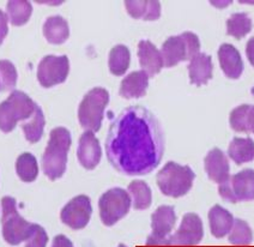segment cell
Listing matches in <instances>:
<instances>
[{
  "label": "cell",
  "mask_w": 254,
  "mask_h": 247,
  "mask_svg": "<svg viewBox=\"0 0 254 247\" xmlns=\"http://www.w3.org/2000/svg\"><path fill=\"white\" fill-rule=\"evenodd\" d=\"M106 154L119 173L129 177L151 173L164 154V136L157 118L141 106L121 111L109 126Z\"/></svg>",
  "instance_id": "1"
},
{
  "label": "cell",
  "mask_w": 254,
  "mask_h": 247,
  "mask_svg": "<svg viewBox=\"0 0 254 247\" xmlns=\"http://www.w3.org/2000/svg\"><path fill=\"white\" fill-rule=\"evenodd\" d=\"M71 142V133L67 128L56 127L51 131L50 140L42 155L43 173L51 180L59 179L66 172Z\"/></svg>",
  "instance_id": "2"
},
{
  "label": "cell",
  "mask_w": 254,
  "mask_h": 247,
  "mask_svg": "<svg viewBox=\"0 0 254 247\" xmlns=\"http://www.w3.org/2000/svg\"><path fill=\"white\" fill-rule=\"evenodd\" d=\"M1 210V233L4 240L12 246L28 241L35 231L36 223L28 222L18 214L16 199L8 196L2 197Z\"/></svg>",
  "instance_id": "3"
},
{
  "label": "cell",
  "mask_w": 254,
  "mask_h": 247,
  "mask_svg": "<svg viewBox=\"0 0 254 247\" xmlns=\"http://www.w3.org/2000/svg\"><path fill=\"white\" fill-rule=\"evenodd\" d=\"M195 174L190 166H181L169 161L156 175V182L164 196L179 198L190 192Z\"/></svg>",
  "instance_id": "4"
},
{
  "label": "cell",
  "mask_w": 254,
  "mask_h": 247,
  "mask_svg": "<svg viewBox=\"0 0 254 247\" xmlns=\"http://www.w3.org/2000/svg\"><path fill=\"white\" fill-rule=\"evenodd\" d=\"M36 103L21 90H13L5 101L0 103V130L12 132L17 123L30 119L36 109Z\"/></svg>",
  "instance_id": "5"
},
{
  "label": "cell",
  "mask_w": 254,
  "mask_h": 247,
  "mask_svg": "<svg viewBox=\"0 0 254 247\" xmlns=\"http://www.w3.org/2000/svg\"><path fill=\"white\" fill-rule=\"evenodd\" d=\"M109 102V93L105 88H94L85 94L78 108V120L86 131L97 132L102 126L103 113Z\"/></svg>",
  "instance_id": "6"
},
{
  "label": "cell",
  "mask_w": 254,
  "mask_h": 247,
  "mask_svg": "<svg viewBox=\"0 0 254 247\" xmlns=\"http://www.w3.org/2000/svg\"><path fill=\"white\" fill-rule=\"evenodd\" d=\"M200 53V41L194 33L185 31L181 35L170 36L162 46L164 67H173L179 62L192 60Z\"/></svg>",
  "instance_id": "7"
},
{
  "label": "cell",
  "mask_w": 254,
  "mask_h": 247,
  "mask_svg": "<svg viewBox=\"0 0 254 247\" xmlns=\"http://www.w3.org/2000/svg\"><path fill=\"white\" fill-rule=\"evenodd\" d=\"M132 199L125 189L114 187L102 194L99 200L100 217L107 227L114 226L128 214Z\"/></svg>",
  "instance_id": "8"
},
{
  "label": "cell",
  "mask_w": 254,
  "mask_h": 247,
  "mask_svg": "<svg viewBox=\"0 0 254 247\" xmlns=\"http://www.w3.org/2000/svg\"><path fill=\"white\" fill-rule=\"evenodd\" d=\"M218 192L229 203L254 200V171L247 168L232 175L219 185Z\"/></svg>",
  "instance_id": "9"
},
{
  "label": "cell",
  "mask_w": 254,
  "mask_h": 247,
  "mask_svg": "<svg viewBox=\"0 0 254 247\" xmlns=\"http://www.w3.org/2000/svg\"><path fill=\"white\" fill-rule=\"evenodd\" d=\"M204 237L201 218L194 212L184 215L180 228L172 237L167 238V247H192L200 244Z\"/></svg>",
  "instance_id": "10"
},
{
  "label": "cell",
  "mask_w": 254,
  "mask_h": 247,
  "mask_svg": "<svg viewBox=\"0 0 254 247\" xmlns=\"http://www.w3.org/2000/svg\"><path fill=\"white\" fill-rule=\"evenodd\" d=\"M70 72V60L66 56H46L37 67V79L43 88L62 84Z\"/></svg>",
  "instance_id": "11"
},
{
  "label": "cell",
  "mask_w": 254,
  "mask_h": 247,
  "mask_svg": "<svg viewBox=\"0 0 254 247\" xmlns=\"http://www.w3.org/2000/svg\"><path fill=\"white\" fill-rule=\"evenodd\" d=\"M91 214L92 206L90 198L85 194H79V196L72 198L70 202L64 206L60 212V218H62L64 225L70 227L74 231H79L88 226Z\"/></svg>",
  "instance_id": "12"
},
{
  "label": "cell",
  "mask_w": 254,
  "mask_h": 247,
  "mask_svg": "<svg viewBox=\"0 0 254 247\" xmlns=\"http://www.w3.org/2000/svg\"><path fill=\"white\" fill-rule=\"evenodd\" d=\"M77 157L80 165L88 171L97 167L102 157V149L94 132L85 131L80 136L78 142Z\"/></svg>",
  "instance_id": "13"
},
{
  "label": "cell",
  "mask_w": 254,
  "mask_h": 247,
  "mask_svg": "<svg viewBox=\"0 0 254 247\" xmlns=\"http://www.w3.org/2000/svg\"><path fill=\"white\" fill-rule=\"evenodd\" d=\"M204 167L209 179L213 183L221 185L229 179V161H228L226 154L219 148H213L212 150L209 151L204 160Z\"/></svg>",
  "instance_id": "14"
},
{
  "label": "cell",
  "mask_w": 254,
  "mask_h": 247,
  "mask_svg": "<svg viewBox=\"0 0 254 247\" xmlns=\"http://www.w3.org/2000/svg\"><path fill=\"white\" fill-rule=\"evenodd\" d=\"M138 58L141 71L148 74V77H154L164 66L162 54L149 40H143L138 44Z\"/></svg>",
  "instance_id": "15"
},
{
  "label": "cell",
  "mask_w": 254,
  "mask_h": 247,
  "mask_svg": "<svg viewBox=\"0 0 254 247\" xmlns=\"http://www.w3.org/2000/svg\"><path fill=\"white\" fill-rule=\"evenodd\" d=\"M218 60L222 71L230 79H238L244 72V62L240 52L233 45L223 44L218 50Z\"/></svg>",
  "instance_id": "16"
},
{
  "label": "cell",
  "mask_w": 254,
  "mask_h": 247,
  "mask_svg": "<svg viewBox=\"0 0 254 247\" xmlns=\"http://www.w3.org/2000/svg\"><path fill=\"white\" fill-rule=\"evenodd\" d=\"M149 87V77L144 71H133L127 74L120 84L119 94L124 99H139L145 96Z\"/></svg>",
  "instance_id": "17"
},
{
  "label": "cell",
  "mask_w": 254,
  "mask_h": 247,
  "mask_svg": "<svg viewBox=\"0 0 254 247\" xmlns=\"http://www.w3.org/2000/svg\"><path fill=\"white\" fill-rule=\"evenodd\" d=\"M177 223V215L173 206L161 205L151 215L152 235L157 238H167Z\"/></svg>",
  "instance_id": "18"
},
{
  "label": "cell",
  "mask_w": 254,
  "mask_h": 247,
  "mask_svg": "<svg viewBox=\"0 0 254 247\" xmlns=\"http://www.w3.org/2000/svg\"><path fill=\"white\" fill-rule=\"evenodd\" d=\"M212 60L211 57L205 53H199L190 60L189 65L190 84L197 87L206 84L212 78Z\"/></svg>",
  "instance_id": "19"
},
{
  "label": "cell",
  "mask_w": 254,
  "mask_h": 247,
  "mask_svg": "<svg viewBox=\"0 0 254 247\" xmlns=\"http://www.w3.org/2000/svg\"><path fill=\"white\" fill-rule=\"evenodd\" d=\"M234 216L229 211L216 204L209 211V223L211 234L215 238H223L232 231Z\"/></svg>",
  "instance_id": "20"
},
{
  "label": "cell",
  "mask_w": 254,
  "mask_h": 247,
  "mask_svg": "<svg viewBox=\"0 0 254 247\" xmlns=\"http://www.w3.org/2000/svg\"><path fill=\"white\" fill-rule=\"evenodd\" d=\"M125 6L129 16L134 19H144V21H157L161 16V4L156 0H140L133 1L127 0Z\"/></svg>",
  "instance_id": "21"
},
{
  "label": "cell",
  "mask_w": 254,
  "mask_h": 247,
  "mask_svg": "<svg viewBox=\"0 0 254 247\" xmlns=\"http://www.w3.org/2000/svg\"><path fill=\"white\" fill-rule=\"evenodd\" d=\"M43 35L52 45H62L70 36L68 23L62 16H52L43 24Z\"/></svg>",
  "instance_id": "22"
},
{
  "label": "cell",
  "mask_w": 254,
  "mask_h": 247,
  "mask_svg": "<svg viewBox=\"0 0 254 247\" xmlns=\"http://www.w3.org/2000/svg\"><path fill=\"white\" fill-rule=\"evenodd\" d=\"M228 155L236 165L251 162L254 159V142L252 138L235 137L228 148Z\"/></svg>",
  "instance_id": "23"
},
{
  "label": "cell",
  "mask_w": 254,
  "mask_h": 247,
  "mask_svg": "<svg viewBox=\"0 0 254 247\" xmlns=\"http://www.w3.org/2000/svg\"><path fill=\"white\" fill-rule=\"evenodd\" d=\"M129 62H131V53L126 46L117 45L109 52V71L114 76L125 74L129 67Z\"/></svg>",
  "instance_id": "24"
},
{
  "label": "cell",
  "mask_w": 254,
  "mask_h": 247,
  "mask_svg": "<svg viewBox=\"0 0 254 247\" xmlns=\"http://www.w3.org/2000/svg\"><path fill=\"white\" fill-rule=\"evenodd\" d=\"M6 11L11 24L21 27L30 19L33 13V5L28 0H11L7 1Z\"/></svg>",
  "instance_id": "25"
},
{
  "label": "cell",
  "mask_w": 254,
  "mask_h": 247,
  "mask_svg": "<svg viewBox=\"0 0 254 247\" xmlns=\"http://www.w3.org/2000/svg\"><path fill=\"white\" fill-rule=\"evenodd\" d=\"M128 192L131 199H133V208L135 210H145L151 205L152 193L151 188L143 180H133L128 185Z\"/></svg>",
  "instance_id": "26"
},
{
  "label": "cell",
  "mask_w": 254,
  "mask_h": 247,
  "mask_svg": "<svg viewBox=\"0 0 254 247\" xmlns=\"http://www.w3.org/2000/svg\"><path fill=\"white\" fill-rule=\"evenodd\" d=\"M16 173L24 183L35 182L39 175V165L36 157L30 153H23L16 161Z\"/></svg>",
  "instance_id": "27"
},
{
  "label": "cell",
  "mask_w": 254,
  "mask_h": 247,
  "mask_svg": "<svg viewBox=\"0 0 254 247\" xmlns=\"http://www.w3.org/2000/svg\"><path fill=\"white\" fill-rule=\"evenodd\" d=\"M45 124H46L45 114H43L41 107H40V106H36L35 112H34L33 117L30 118V120L22 125L25 139H27L29 143H31V144L40 142V139H41L43 136Z\"/></svg>",
  "instance_id": "28"
},
{
  "label": "cell",
  "mask_w": 254,
  "mask_h": 247,
  "mask_svg": "<svg viewBox=\"0 0 254 247\" xmlns=\"http://www.w3.org/2000/svg\"><path fill=\"white\" fill-rule=\"evenodd\" d=\"M252 30V19L247 13L239 12L234 13L227 21V34L235 37L236 40H241Z\"/></svg>",
  "instance_id": "29"
},
{
  "label": "cell",
  "mask_w": 254,
  "mask_h": 247,
  "mask_svg": "<svg viewBox=\"0 0 254 247\" xmlns=\"http://www.w3.org/2000/svg\"><path fill=\"white\" fill-rule=\"evenodd\" d=\"M253 232L247 222L235 218L229 235V243L236 246H247L252 243Z\"/></svg>",
  "instance_id": "30"
},
{
  "label": "cell",
  "mask_w": 254,
  "mask_h": 247,
  "mask_svg": "<svg viewBox=\"0 0 254 247\" xmlns=\"http://www.w3.org/2000/svg\"><path fill=\"white\" fill-rule=\"evenodd\" d=\"M251 106L250 105H242L233 109L232 113L229 117V123L230 127L236 132H245V133H250L248 131V125H247V117H248V111H250Z\"/></svg>",
  "instance_id": "31"
},
{
  "label": "cell",
  "mask_w": 254,
  "mask_h": 247,
  "mask_svg": "<svg viewBox=\"0 0 254 247\" xmlns=\"http://www.w3.org/2000/svg\"><path fill=\"white\" fill-rule=\"evenodd\" d=\"M0 76H1V90L6 91L11 90L16 87L17 78V70L14 65L8 60H0Z\"/></svg>",
  "instance_id": "32"
},
{
  "label": "cell",
  "mask_w": 254,
  "mask_h": 247,
  "mask_svg": "<svg viewBox=\"0 0 254 247\" xmlns=\"http://www.w3.org/2000/svg\"><path fill=\"white\" fill-rule=\"evenodd\" d=\"M48 243V235L42 226L36 225L33 235L29 238L25 247H46Z\"/></svg>",
  "instance_id": "33"
},
{
  "label": "cell",
  "mask_w": 254,
  "mask_h": 247,
  "mask_svg": "<svg viewBox=\"0 0 254 247\" xmlns=\"http://www.w3.org/2000/svg\"><path fill=\"white\" fill-rule=\"evenodd\" d=\"M7 15L0 10V46L4 42L5 37L8 34V27H7Z\"/></svg>",
  "instance_id": "34"
},
{
  "label": "cell",
  "mask_w": 254,
  "mask_h": 247,
  "mask_svg": "<svg viewBox=\"0 0 254 247\" xmlns=\"http://www.w3.org/2000/svg\"><path fill=\"white\" fill-rule=\"evenodd\" d=\"M145 247H167V238H157L152 234L149 235Z\"/></svg>",
  "instance_id": "35"
},
{
  "label": "cell",
  "mask_w": 254,
  "mask_h": 247,
  "mask_svg": "<svg viewBox=\"0 0 254 247\" xmlns=\"http://www.w3.org/2000/svg\"><path fill=\"white\" fill-rule=\"evenodd\" d=\"M52 247H73V244L65 235L59 234L53 239V245H52Z\"/></svg>",
  "instance_id": "36"
},
{
  "label": "cell",
  "mask_w": 254,
  "mask_h": 247,
  "mask_svg": "<svg viewBox=\"0 0 254 247\" xmlns=\"http://www.w3.org/2000/svg\"><path fill=\"white\" fill-rule=\"evenodd\" d=\"M246 54H247L248 60H250L251 65L254 67V36L248 40L247 46H246Z\"/></svg>",
  "instance_id": "37"
},
{
  "label": "cell",
  "mask_w": 254,
  "mask_h": 247,
  "mask_svg": "<svg viewBox=\"0 0 254 247\" xmlns=\"http://www.w3.org/2000/svg\"><path fill=\"white\" fill-rule=\"evenodd\" d=\"M247 125H248V131L254 133V106H251L250 111H248Z\"/></svg>",
  "instance_id": "38"
},
{
  "label": "cell",
  "mask_w": 254,
  "mask_h": 247,
  "mask_svg": "<svg viewBox=\"0 0 254 247\" xmlns=\"http://www.w3.org/2000/svg\"><path fill=\"white\" fill-rule=\"evenodd\" d=\"M118 247H127V246H126V245H124V244H120V245L118 246Z\"/></svg>",
  "instance_id": "39"
},
{
  "label": "cell",
  "mask_w": 254,
  "mask_h": 247,
  "mask_svg": "<svg viewBox=\"0 0 254 247\" xmlns=\"http://www.w3.org/2000/svg\"><path fill=\"white\" fill-rule=\"evenodd\" d=\"M0 90H1V83H0Z\"/></svg>",
  "instance_id": "40"
}]
</instances>
